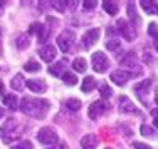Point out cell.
<instances>
[{"label":"cell","instance_id":"6da1fadb","mask_svg":"<svg viewBox=\"0 0 158 149\" xmlns=\"http://www.w3.org/2000/svg\"><path fill=\"white\" fill-rule=\"evenodd\" d=\"M51 107V102L46 99H37V97H24L20 102V111L34 119H44Z\"/></svg>","mask_w":158,"mask_h":149},{"label":"cell","instance_id":"7a4b0ae2","mask_svg":"<svg viewBox=\"0 0 158 149\" xmlns=\"http://www.w3.org/2000/svg\"><path fill=\"white\" fill-rule=\"evenodd\" d=\"M22 131H24V127H22V124L17 121V119L14 117H9L5 122L2 124V127H0V136H2V141L5 144H9L10 141L17 139V137H20Z\"/></svg>","mask_w":158,"mask_h":149},{"label":"cell","instance_id":"3957f363","mask_svg":"<svg viewBox=\"0 0 158 149\" xmlns=\"http://www.w3.org/2000/svg\"><path fill=\"white\" fill-rule=\"evenodd\" d=\"M74 40H76V33H74V30H64L62 33L57 35V45H59V49L66 54L67 50H71Z\"/></svg>","mask_w":158,"mask_h":149},{"label":"cell","instance_id":"277c9868","mask_svg":"<svg viewBox=\"0 0 158 149\" xmlns=\"http://www.w3.org/2000/svg\"><path fill=\"white\" fill-rule=\"evenodd\" d=\"M91 64H93V69H94L96 72L103 74V72H106V69L110 67V61H108V57L103 52H94V54H93V59H91Z\"/></svg>","mask_w":158,"mask_h":149},{"label":"cell","instance_id":"5b68a950","mask_svg":"<svg viewBox=\"0 0 158 149\" xmlns=\"http://www.w3.org/2000/svg\"><path fill=\"white\" fill-rule=\"evenodd\" d=\"M37 139H39V143H42V144H56V143H59V136H57V132H56L52 127H42L39 132H37Z\"/></svg>","mask_w":158,"mask_h":149},{"label":"cell","instance_id":"8992f818","mask_svg":"<svg viewBox=\"0 0 158 149\" xmlns=\"http://www.w3.org/2000/svg\"><path fill=\"white\" fill-rule=\"evenodd\" d=\"M108 109H110V102H106V100H96V102H93L89 106V117L98 119L103 116Z\"/></svg>","mask_w":158,"mask_h":149},{"label":"cell","instance_id":"52a82bcc","mask_svg":"<svg viewBox=\"0 0 158 149\" xmlns=\"http://www.w3.org/2000/svg\"><path fill=\"white\" fill-rule=\"evenodd\" d=\"M99 33H101L99 29H91V30L86 32L84 35H82V39H81L82 49L84 50L91 49V45H94V44L98 42V39H99Z\"/></svg>","mask_w":158,"mask_h":149},{"label":"cell","instance_id":"ba28073f","mask_svg":"<svg viewBox=\"0 0 158 149\" xmlns=\"http://www.w3.org/2000/svg\"><path fill=\"white\" fill-rule=\"evenodd\" d=\"M118 109H119V112H125V114H130V112L131 114H140V109H138V107L130 100V97H126V96H119Z\"/></svg>","mask_w":158,"mask_h":149},{"label":"cell","instance_id":"9c48e42d","mask_svg":"<svg viewBox=\"0 0 158 149\" xmlns=\"http://www.w3.org/2000/svg\"><path fill=\"white\" fill-rule=\"evenodd\" d=\"M136 74H133V72H130V70H114V72L111 74V80L114 84H118V85H125L128 80L131 79V77H135Z\"/></svg>","mask_w":158,"mask_h":149},{"label":"cell","instance_id":"30bf717a","mask_svg":"<svg viewBox=\"0 0 158 149\" xmlns=\"http://www.w3.org/2000/svg\"><path fill=\"white\" fill-rule=\"evenodd\" d=\"M118 29H119V33H121L126 40H130V42H131V40L136 39V33L133 32V27H130L128 22L123 20V18H119V20H118Z\"/></svg>","mask_w":158,"mask_h":149},{"label":"cell","instance_id":"8fae6325","mask_svg":"<svg viewBox=\"0 0 158 149\" xmlns=\"http://www.w3.org/2000/svg\"><path fill=\"white\" fill-rule=\"evenodd\" d=\"M25 85H27L32 92H37V94H44V92L47 91L46 80H42V79H29V80H25Z\"/></svg>","mask_w":158,"mask_h":149},{"label":"cell","instance_id":"7c38bea8","mask_svg":"<svg viewBox=\"0 0 158 149\" xmlns=\"http://www.w3.org/2000/svg\"><path fill=\"white\" fill-rule=\"evenodd\" d=\"M150 87H152V79H146V80H143V82L140 84H135V92L138 94V97H140L141 102H145L146 104V100H145V96L148 94V91H150Z\"/></svg>","mask_w":158,"mask_h":149},{"label":"cell","instance_id":"4fadbf2b","mask_svg":"<svg viewBox=\"0 0 158 149\" xmlns=\"http://www.w3.org/2000/svg\"><path fill=\"white\" fill-rule=\"evenodd\" d=\"M39 55L42 57L44 62H52L56 59V55H57V50H56V47L52 44H49V45H44L39 50Z\"/></svg>","mask_w":158,"mask_h":149},{"label":"cell","instance_id":"5bb4252c","mask_svg":"<svg viewBox=\"0 0 158 149\" xmlns=\"http://www.w3.org/2000/svg\"><path fill=\"white\" fill-rule=\"evenodd\" d=\"M126 10H128V17H130L133 27H135V29H140L141 18H140V15H138V12H136V7H135V3L130 2V3H128V7H126Z\"/></svg>","mask_w":158,"mask_h":149},{"label":"cell","instance_id":"9a60e30c","mask_svg":"<svg viewBox=\"0 0 158 149\" xmlns=\"http://www.w3.org/2000/svg\"><path fill=\"white\" fill-rule=\"evenodd\" d=\"M98 144H99V139L94 134H86L81 139V147L82 149H96Z\"/></svg>","mask_w":158,"mask_h":149},{"label":"cell","instance_id":"2e32d148","mask_svg":"<svg viewBox=\"0 0 158 149\" xmlns=\"http://www.w3.org/2000/svg\"><path fill=\"white\" fill-rule=\"evenodd\" d=\"M66 65H67V59L64 57L61 62H57V64H52L49 67V74L54 77H59V76H64V70H66Z\"/></svg>","mask_w":158,"mask_h":149},{"label":"cell","instance_id":"e0dca14e","mask_svg":"<svg viewBox=\"0 0 158 149\" xmlns=\"http://www.w3.org/2000/svg\"><path fill=\"white\" fill-rule=\"evenodd\" d=\"M141 9L145 10L146 14L153 15V14H158V2H152V0H141Z\"/></svg>","mask_w":158,"mask_h":149},{"label":"cell","instance_id":"ac0fdd59","mask_svg":"<svg viewBox=\"0 0 158 149\" xmlns=\"http://www.w3.org/2000/svg\"><path fill=\"white\" fill-rule=\"evenodd\" d=\"M94 87H96L94 77H93V76H86L84 80H82V84H81V91L82 92H91Z\"/></svg>","mask_w":158,"mask_h":149},{"label":"cell","instance_id":"d6986e66","mask_svg":"<svg viewBox=\"0 0 158 149\" xmlns=\"http://www.w3.org/2000/svg\"><path fill=\"white\" fill-rule=\"evenodd\" d=\"M3 104H5L9 109H12V111H15L17 107H19V102H17V96H14V94H7V96H3Z\"/></svg>","mask_w":158,"mask_h":149},{"label":"cell","instance_id":"ffe728a7","mask_svg":"<svg viewBox=\"0 0 158 149\" xmlns=\"http://www.w3.org/2000/svg\"><path fill=\"white\" fill-rule=\"evenodd\" d=\"M103 7H104V10H106L110 15L114 17L116 14H118V10H119V5L116 2H111V0H106V2H103Z\"/></svg>","mask_w":158,"mask_h":149},{"label":"cell","instance_id":"44dd1931","mask_svg":"<svg viewBox=\"0 0 158 149\" xmlns=\"http://www.w3.org/2000/svg\"><path fill=\"white\" fill-rule=\"evenodd\" d=\"M64 106H66L69 111H73V112H76V111H79V109H81V100H79V99H76V97H71V99L64 100Z\"/></svg>","mask_w":158,"mask_h":149},{"label":"cell","instance_id":"7402d4cb","mask_svg":"<svg viewBox=\"0 0 158 149\" xmlns=\"http://www.w3.org/2000/svg\"><path fill=\"white\" fill-rule=\"evenodd\" d=\"M12 87L15 89V91H24V87H25V80H24V76L22 74H17L15 77L12 79Z\"/></svg>","mask_w":158,"mask_h":149},{"label":"cell","instance_id":"603a6c76","mask_svg":"<svg viewBox=\"0 0 158 149\" xmlns=\"http://www.w3.org/2000/svg\"><path fill=\"white\" fill-rule=\"evenodd\" d=\"M73 69H74V70H77V72H86V69H88L86 59H84V57H77L76 61L73 62Z\"/></svg>","mask_w":158,"mask_h":149},{"label":"cell","instance_id":"cb8c5ba5","mask_svg":"<svg viewBox=\"0 0 158 149\" xmlns=\"http://www.w3.org/2000/svg\"><path fill=\"white\" fill-rule=\"evenodd\" d=\"M24 69L27 70V72H39V70H40V64L35 61V59H31V61L24 65Z\"/></svg>","mask_w":158,"mask_h":149},{"label":"cell","instance_id":"d4e9b609","mask_svg":"<svg viewBox=\"0 0 158 149\" xmlns=\"http://www.w3.org/2000/svg\"><path fill=\"white\" fill-rule=\"evenodd\" d=\"M15 44H17V47L20 50L22 49H27V47H29V37L25 35V33H20V35L15 39Z\"/></svg>","mask_w":158,"mask_h":149},{"label":"cell","instance_id":"484cf974","mask_svg":"<svg viewBox=\"0 0 158 149\" xmlns=\"http://www.w3.org/2000/svg\"><path fill=\"white\" fill-rule=\"evenodd\" d=\"M62 80H64V82H66L67 85H74V84H77V77H76V74H74V72H64Z\"/></svg>","mask_w":158,"mask_h":149},{"label":"cell","instance_id":"4316f807","mask_svg":"<svg viewBox=\"0 0 158 149\" xmlns=\"http://www.w3.org/2000/svg\"><path fill=\"white\" fill-rule=\"evenodd\" d=\"M12 149H34V144L31 141L24 139V141H20V143H17L15 146H12Z\"/></svg>","mask_w":158,"mask_h":149},{"label":"cell","instance_id":"83f0119b","mask_svg":"<svg viewBox=\"0 0 158 149\" xmlns=\"http://www.w3.org/2000/svg\"><path fill=\"white\" fill-rule=\"evenodd\" d=\"M140 132L143 134V136H148V137H155V136H156L155 129H152L150 126H146V124H143V126H141Z\"/></svg>","mask_w":158,"mask_h":149},{"label":"cell","instance_id":"f1b7e54d","mask_svg":"<svg viewBox=\"0 0 158 149\" xmlns=\"http://www.w3.org/2000/svg\"><path fill=\"white\" fill-rule=\"evenodd\" d=\"M99 94H101V97H110V96L113 94V89L108 84H103L101 89H99Z\"/></svg>","mask_w":158,"mask_h":149},{"label":"cell","instance_id":"f546056e","mask_svg":"<svg viewBox=\"0 0 158 149\" xmlns=\"http://www.w3.org/2000/svg\"><path fill=\"white\" fill-rule=\"evenodd\" d=\"M104 45H106V49H108V50H113V52L119 49V42H118V40H113V39H111V40H108V42L104 44Z\"/></svg>","mask_w":158,"mask_h":149},{"label":"cell","instance_id":"4dcf8cb0","mask_svg":"<svg viewBox=\"0 0 158 149\" xmlns=\"http://www.w3.org/2000/svg\"><path fill=\"white\" fill-rule=\"evenodd\" d=\"M148 29H150V30H148L150 35H152L153 39H158V24H155V22H152Z\"/></svg>","mask_w":158,"mask_h":149},{"label":"cell","instance_id":"1f68e13d","mask_svg":"<svg viewBox=\"0 0 158 149\" xmlns=\"http://www.w3.org/2000/svg\"><path fill=\"white\" fill-rule=\"evenodd\" d=\"M96 3L98 2H94V0H84V2H82V9L84 10H94Z\"/></svg>","mask_w":158,"mask_h":149},{"label":"cell","instance_id":"d6a6232c","mask_svg":"<svg viewBox=\"0 0 158 149\" xmlns=\"http://www.w3.org/2000/svg\"><path fill=\"white\" fill-rule=\"evenodd\" d=\"M40 27H42V24L35 22V24H32L31 27H29V32H31V33H35V32H39V30H40Z\"/></svg>","mask_w":158,"mask_h":149},{"label":"cell","instance_id":"836d02e7","mask_svg":"<svg viewBox=\"0 0 158 149\" xmlns=\"http://www.w3.org/2000/svg\"><path fill=\"white\" fill-rule=\"evenodd\" d=\"M67 3L69 2H52V7H56L57 10H64L67 7Z\"/></svg>","mask_w":158,"mask_h":149},{"label":"cell","instance_id":"e575fe53","mask_svg":"<svg viewBox=\"0 0 158 149\" xmlns=\"http://www.w3.org/2000/svg\"><path fill=\"white\" fill-rule=\"evenodd\" d=\"M133 147H135V149H152V146H148V144H143V143H133Z\"/></svg>","mask_w":158,"mask_h":149},{"label":"cell","instance_id":"d590c367","mask_svg":"<svg viewBox=\"0 0 158 149\" xmlns=\"http://www.w3.org/2000/svg\"><path fill=\"white\" fill-rule=\"evenodd\" d=\"M49 149H69V146H67L66 143H57V146H54V147H49Z\"/></svg>","mask_w":158,"mask_h":149},{"label":"cell","instance_id":"8d00e7d4","mask_svg":"<svg viewBox=\"0 0 158 149\" xmlns=\"http://www.w3.org/2000/svg\"><path fill=\"white\" fill-rule=\"evenodd\" d=\"M155 100H156V104H158V87L155 89Z\"/></svg>","mask_w":158,"mask_h":149},{"label":"cell","instance_id":"74e56055","mask_svg":"<svg viewBox=\"0 0 158 149\" xmlns=\"http://www.w3.org/2000/svg\"><path fill=\"white\" fill-rule=\"evenodd\" d=\"M153 124H155V127L158 129V117H155V119H153Z\"/></svg>","mask_w":158,"mask_h":149},{"label":"cell","instance_id":"f35d334b","mask_svg":"<svg viewBox=\"0 0 158 149\" xmlns=\"http://www.w3.org/2000/svg\"><path fill=\"white\" fill-rule=\"evenodd\" d=\"M0 94H3V82L0 80Z\"/></svg>","mask_w":158,"mask_h":149},{"label":"cell","instance_id":"ab89813d","mask_svg":"<svg viewBox=\"0 0 158 149\" xmlns=\"http://www.w3.org/2000/svg\"><path fill=\"white\" fill-rule=\"evenodd\" d=\"M155 49H156V52H158V39H155Z\"/></svg>","mask_w":158,"mask_h":149},{"label":"cell","instance_id":"60d3db41","mask_svg":"<svg viewBox=\"0 0 158 149\" xmlns=\"http://www.w3.org/2000/svg\"><path fill=\"white\" fill-rule=\"evenodd\" d=\"M2 116H3V109L0 107V119H2Z\"/></svg>","mask_w":158,"mask_h":149},{"label":"cell","instance_id":"b9f144b4","mask_svg":"<svg viewBox=\"0 0 158 149\" xmlns=\"http://www.w3.org/2000/svg\"><path fill=\"white\" fill-rule=\"evenodd\" d=\"M2 52H3V50H2V44H0V55H2Z\"/></svg>","mask_w":158,"mask_h":149}]
</instances>
